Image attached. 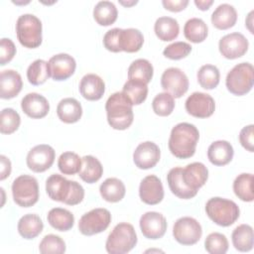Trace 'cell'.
<instances>
[{
    "mask_svg": "<svg viewBox=\"0 0 254 254\" xmlns=\"http://www.w3.org/2000/svg\"><path fill=\"white\" fill-rule=\"evenodd\" d=\"M199 139L198 129L190 123L181 122L175 125L169 138V150L178 159L193 156Z\"/></svg>",
    "mask_w": 254,
    "mask_h": 254,
    "instance_id": "1",
    "label": "cell"
},
{
    "mask_svg": "<svg viewBox=\"0 0 254 254\" xmlns=\"http://www.w3.org/2000/svg\"><path fill=\"white\" fill-rule=\"evenodd\" d=\"M46 191L51 199L67 205H76L84 197V190L80 184L58 174H53L47 179Z\"/></svg>",
    "mask_w": 254,
    "mask_h": 254,
    "instance_id": "2",
    "label": "cell"
},
{
    "mask_svg": "<svg viewBox=\"0 0 254 254\" xmlns=\"http://www.w3.org/2000/svg\"><path fill=\"white\" fill-rule=\"evenodd\" d=\"M132 107L131 100L122 91L111 94L105 103L108 124L115 130L129 128L134 119Z\"/></svg>",
    "mask_w": 254,
    "mask_h": 254,
    "instance_id": "3",
    "label": "cell"
},
{
    "mask_svg": "<svg viewBox=\"0 0 254 254\" xmlns=\"http://www.w3.org/2000/svg\"><path fill=\"white\" fill-rule=\"evenodd\" d=\"M205 212L215 224L223 227L232 225L240 214L239 207L233 200L218 196L206 201Z\"/></svg>",
    "mask_w": 254,
    "mask_h": 254,
    "instance_id": "4",
    "label": "cell"
},
{
    "mask_svg": "<svg viewBox=\"0 0 254 254\" xmlns=\"http://www.w3.org/2000/svg\"><path fill=\"white\" fill-rule=\"evenodd\" d=\"M137 244V234L132 224L121 222L115 225L109 233L105 248L110 254H125Z\"/></svg>",
    "mask_w": 254,
    "mask_h": 254,
    "instance_id": "5",
    "label": "cell"
},
{
    "mask_svg": "<svg viewBox=\"0 0 254 254\" xmlns=\"http://www.w3.org/2000/svg\"><path fill=\"white\" fill-rule=\"evenodd\" d=\"M16 34L19 43L28 49L38 48L42 44V22L33 14H23L16 22Z\"/></svg>",
    "mask_w": 254,
    "mask_h": 254,
    "instance_id": "6",
    "label": "cell"
},
{
    "mask_svg": "<svg viewBox=\"0 0 254 254\" xmlns=\"http://www.w3.org/2000/svg\"><path fill=\"white\" fill-rule=\"evenodd\" d=\"M254 68L250 63H240L234 65L226 75L225 84L232 94L241 96L253 87Z\"/></svg>",
    "mask_w": 254,
    "mask_h": 254,
    "instance_id": "7",
    "label": "cell"
},
{
    "mask_svg": "<svg viewBox=\"0 0 254 254\" xmlns=\"http://www.w3.org/2000/svg\"><path fill=\"white\" fill-rule=\"evenodd\" d=\"M12 195L14 201L22 207H30L39 199L38 181L29 175L17 177L12 184Z\"/></svg>",
    "mask_w": 254,
    "mask_h": 254,
    "instance_id": "8",
    "label": "cell"
},
{
    "mask_svg": "<svg viewBox=\"0 0 254 254\" xmlns=\"http://www.w3.org/2000/svg\"><path fill=\"white\" fill-rule=\"evenodd\" d=\"M111 222V213L106 208H93L84 213L78 222V230L81 234L91 236L107 229Z\"/></svg>",
    "mask_w": 254,
    "mask_h": 254,
    "instance_id": "9",
    "label": "cell"
},
{
    "mask_svg": "<svg viewBox=\"0 0 254 254\" xmlns=\"http://www.w3.org/2000/svg\"><path fill=\"white\" fill-rule=\"evenodd\" d=\"M202 234L199 222L190 216H184L175 222L173 235L177 242L182 245H193L200 239Z\"/></svg>",
    "mask_w": 254,
    "mask_h": 254,
    "instance_id": "10",
    "label": "cell"
},
{
    "mask_svg": "<svg viewBox=\"0 0 254 254\" xmlns=\"http://www.w3.org/2000/svg\"><path fill=\"white\" fill-rule=\"evenodd\" d=\"M161 85L165 92L175 98H180L189 89V78L181 68L169 67L162 74Z\"/></svg>",
    "mask_w": 254,
    "mask_h": 254,
    "instance_id": "11",
    "label": "cell"
},
{
    "mask_svg": "<svg viewBox=\"0 0 254 254\" xmlns=\"http://www.w3.org/2000/svg\"><path fill=\"white\" fill-rule=\"evenodd\" d=\"M56 152L48 144H40L33 147L27 155V166L35 173H43L50 169L55 162Z\"/></svg>",
    "mask_w": 254,
    "mask_h": 254,
    "instance_id": "12",
    "label": "cell"
},
{
    "mask_svg": "<svg viewBox=\"0 0 254 254\" xmlns=\"http://www.w3.org/2000/svg\"><path fill=\"white\" fill-rule=\"evenodd\" d=\"M249 42L244 35L238 32L230 33L223 36L218 43L220 54L228 60L238 59L248 51Z\"/></svg>",
    "mask_w": 254,
    "mask_h": 254,
    "instance_id": "13",
    "label": "cell"
},
{
    "mask_svg": "<svg viewBox=\"0 0 254 254\" xmlns=\"http://www.w3.org/2000/svg\"><path fill=\"white\" fill-rule=\"evenodd\" d=\"M186 110L196 118H207L215 110L214 99L207 93L193 92L186 100Z\"/></svg>",
    "mask_w": 254,
    "mask_h": 254,
    "instance_id": "14",
    "label": "cell"
},
{
    "mask_svg": "<svg viewBox=\"0 0 254 254\" xmlns=\"http://www.w3.org/2000/svg\"><path fill=\"white\" fill-rule=\"evenodd\" d=\"M140 229L142 234L152 240L162 238L167 230V220L165 216L157 211H148L140 217Z\"/></svg>",
    "mask_w": 254,
    "mask_h": 254,
    "instance_id": "15",
    "label": "cell"
},
{
    "mask_svg": "<svg viewBox=\"0 0 254 254\" xmlns=\"http://www.w3.org/2000/svg\"><path fill=\"white\" fill-rule=\"evenodd\" d=\"M75 67V60L64 53L53 56L48 62L50 76L57 81L65 80L70 77L74 73Z\"/></svg>",
    "mask_w": 254,
    "mask_h": 254,
    "instance_id": "16",
    "label": "cell"
},
{
    "mask_svg": "<svg viewBox=\"0 0 254 254\" xmlns=\"http://www.w3.org/2000/svg\"><path fill=\"white\" fill-rule=\"evenodd\" d=\"M161 157V151L157 144L151 141L140 143L133 153V161L137 168L148 170L157 165Z\"/></svg>",
    "mask_w": 254,
    "mask_h": 254,
    "instance_id": "17",
    "label": "cell"
},
{
    "mask_svg": "<svg viewBox=\"0 0 254 254\" xmlns=\"http://www.w3.org/2000/svg\"><path fill=\"white\" fill-rule=\"evenodd\" d=\"M139 195L143 202L155 205L164 198V188L161 180L155 175L145 177L139 186Z\"/></svg>",
    "mask_w": 254,
    "mask_h": 254,
    "instance_id": "18",
    "label": "cell"
},
{
    "mask_svg": "<svg viewBox=\"0 0 254 254\" xmlns=\"http://www.w3.org/2000/svg\"><path fill=\"white\" fill-rule=\"evenodd\" d=\"M21 108L27 116L33 119H41L49 113L50 103L45 96L36 92H31L23 97Z\"/></svg>",
    "mask_w": 254,
    "mask_h": 254,
    "instance_id": "19",
    "label": "cell"
},
{
    "mask_svg": "<svg viewBox=\"0 0 254 254\" xmlns=\"http://www.w3.org/2000/svg\"><path fill=\"white\" fill-rule=\"evenodd\" d=\"M182 178L187 187L198 191L208 179V170L202 163L193 162L183 169Z\"/></svg>",
    "mask_w": 254,
    "mask_h": 254,
    "instance_id": "20",
    "label": "cell"
},
{
    "mask_svg": "<svg viewBox=\"0 0 254 254\" xmlns=\"http://www.w3.org/2000/svg\"><path fill=\"white\" fill-rule=\"evenodd\" d=\"M105 91L103 79L95 73L85 74L79 82V92L87 100H99Z\"/></svg>",
    "mask_w": 254,
    "mask_h": 254,
    "instance_id": "21",
    "label": "cell"
},
{
    "mask_svg": "<svg viewBox=\"0 0 254 254\" xmlns=\"http://www.w3.org/2000/svg\"><path fill=\"white\" fill-rule=\"evenodd\" d=\"M23 86L22 77L14 69H5L0 74V97L11 99L19 94Z\"/></svg>",
    "mask_w": 254,
    "mask_h": 254,
    "instance_id": "22",
    "label": "cell"
},
{
    "mask_svg": "<svg viewBox=\"0 0 254 254\" xmlns=\"http://www.w3.org/2000/svg\"><path fill=\"white\" fill-rule=\"evenodd\" d=\"M233 147L225 140H218L211 143L207 149V158L214 166H224L233 158Z\"/></svg>",
    "mask_w": 254,
    "mask_h": 254,
    "instance_id": "23",
    "label": "cell"
},
{
    "mask_svg": "<svg viewBox=\"0 0 254 254\" xmlns=\"http://www.w3.org/2000/svg\"><path fill=\"white\" fill-rule=\"evenodd\" d=\"M183 168L175 167L171 169L167 175V182L171 191L182 199H190L196 195L197 190H191L187 187L182 178Z\"/></svg>",
    "mask_w": 254,
    "mask_h": 254,
    "instance_id": "24",
    "label": "cell"
},
{
    "mask_svg": "<svg viewBox=\"0 0 254 254\" xmlns=\"http://www.w3.org/2000/svg\"><path fill=\"white\" fill-rule=\"evenodd\" d=\"M237 12L235 8L227 3L218 5L211 14L212 25L219 30H227L235 25Z\"/></svg>",
    "mask_w": 254,
    "mask_h": 254,
    "instance_id": "25",
    "label": "cell"
},
{
    "mask_svg": "<svg viewBox=\"0 0 254 254\" xmlns=\"http://www.w3.org/2000/svg\"><path fill=\"white\" fill-rule=\"evenodd\" d=\"M57 114L61 121L71 124L77 122L82 115L81 104L72 97L62 99L57 106Z\"/></svg>",
    "mask_w": 254,
    "mask_h": 254,
    "instance_id": "26",
    "label": "cell"
},
{
    "mask_svg": "<svg viewBox=\"0 0 254 254\" xmlns=\"http://www.w3.org/2000/svg\"><path fill=\"white\" fill-rule=\"evenodd\" d=\"M144 43L143 34L135 28L120 29L119 48L122 52L136 53L140 51Z\"/></svg>",
    "mask_w": 254,
    "mask_h": 254,
    "instance_id": "27",
    "label": "cell"
},
{
    "mask_svg": "<svg viewBox=\"0 0 254 254\" xmlns=\"http://www.w3.org/2000/svg\"><path fill=\"white\" fill-rule=\"evenodd\" d=\"M18 232L25 239H33L37 237L44 228L41 217L34 213L23 215L18 221Z\"/></svg>",
    "mask_w": 254,
    "mask_h": 254,
    "instance_id": "28",
    "label": "cell"
},
{
    "mask_svg": "<svg viewBox=\"0 0 254 254\" xmlns=\"http://www.w3.org/2000/svg\"><path fill=\"white\" fill-rule=\"evenodd\" d=\"M81 160L82 165L78 173L80 179L87 184L96 183L103 174V167L100 161L91 155L84 156Z\"/></svg>",
    "mask_w": 254,
    "mask_h": 254,
    "instance_id": "29",
    "label": "cell"
},
{
    "mask_svg": "<svg viewBox=\"0 0 254 254\" xmlns=\"http://www.w3.org/2000/svg\"><path fill=\"white\" fill-rule=\"evenodd\" d=\"M154 31L159 40L169 42L175 40L179 36L180 26L175 18L164 16L156 20Z\"/></svg>",
    "mask_w": 254,
    "mask_h": 254,
    "instance_id": "30",
    "label": "cell"
},
{
    "mask_svg": "<svg viewBox=\"0 0 254 254\" xmlns=\"http://www.w3.org/2000/svg\"><path fill=\"white\" fill-rule=\"evenodd\" d=\"M99 191L104 200L108 202H118L124 197L126 189L121 180L108 178L100 185Z\"/></svg>",
    "mask_w": 254,
    "mask_h": 254,
    "instance_id": "31",
    "label": "cell"
},
{
    "mask_svg": "<svg viewBox=\"0 0 254 254\" xmlns=\"http://www.w3.org/2000/svg\"><path fill=\"white\" fill-rule=\"evenodd\" d=\"M231 240L234 248L240 252L252 250L254 245L253 228L249 224H240L232 231Z\"/></svg>",
    "mask_w": 254,
    "mask_h": 254,
    "instance_id": "32",
    "label": "cell"
},
{
    "mask_svg": "<svg viewBox=\"0 0 254 254\" xmlns=\"http://www.w3.org/2000/svg\"><path fill=\"white\" fill-rule=\"evenodd\" d=\"M47 219L50 225L59 231H67L74 224L73 214L69 210L62 207L52 208L48 212Z\"/></svg>",
    "mask_w": 254,
    "mask_h": 254,
    "instance_id": "33",
    "label": "cell"
},
{
    "mask_svg": "<svg viewBox=\"0 0 254 254\" xmlns=\"http://www.w3.org/2000/svg\"><path fill=\"white\" fill-rule=\"evenodd\" d=\"M208 34V28L205 22L200 18H190L184 26V35L191 43L203 42Z\"/></svg>",
    "mask_w": 254,
    "mask_h": 254,
    "instance_id": "34",
    "label": "cell"
},
{
    "mask_svg": "<svg viewBox=\"0 0 254 254\" xmlns=\"http://www.w3.org/2000/svg\"><path fill=\"white\" fill-rule=\"evenodd\" d=\"M118 16L114 3L110 1H99L93 9V18L100 26L112 25Z\"/></svg>",
    "mask_w": 254,
    "mask_h": 254,
    "instance_id": "35",
    "label": "cell"
},
{
    "mask_svg": "<svg viewBox=\"0 0 254 254\" xmlns=\"http://www.w3.org/2000/svg\"><path fill=\"white\" fill-rule=\"evenodd\" d=\"M154 73L152 64L146 59H138L131 63L128 67V79H136L148 84Z\"/></svg>",
    "mask_w": 254,
    "mask_h": 254,
    "instance_id": "36",
    "label": "cell"
},
{
    "mask_svg": "<svg viewBox=\"0 0 254 254\" xmlns=\"http://www.w3.org/2000/svg\"><path fill=\"white\" fill-rule=\"evenodd\" d=\"M253 175L248 173H243L238 175L233 182V190L235 195L247 202H251L254 199L253 194Z\"/></svg>",
    "mask_w": 254,
    "mask_h": 254,
    "instance_id": "37",
    "label": "cell"
},
{
    "mask_svg": "<svg viewBox=\"0 0 254 254\" xmlns=\"http://www.w3.org/2000/svg\"><path fill=\"white\" fill-rule=\"evenodd\" d=\"M122 92L131 100L133 105H139L147 98L148 86L143 81L128 79L123 85Z\"/></svg>",
    "mask_w": 254,
    "mask_h": 254,
    "instance_id": "38",
    "label": "cell"
},
{
    "mask_svg": "<svg viewBox=\"0 0 254 254\" xmlns=\"http://www.w3.org/2000/svg\"><path fill=\"white\" fill-rule=\"evenodd\" d=\"M197 81L204 89L215 88L220 79V72L217 66L213 64H204L197 71Z\"/></svg>",
    "mask_w": 254,
    "mask_h": 254,
    "instance_id": "39",
    "label": "cell"
},
{
    "mask_svg": "<svg viewBox=\"0 0 254 254\" xmlns=\"http://www.w3.org/2000/svg\"><path fill=\"white\" fill-rule=\"evenodd\" d=\"M49 77L50 72L48 68V62L44 60L39 59L34 61L27 68V78L33 85L43 84Z\"/></svg>",
    "mask_w": 254,
    "mask_h": 254,
    "instance_id": "40",
    "label": "cell"
},
{
    "mask_svg": "<svg viewBox=\"0 0 254 254\" xmlns=\"http://www.w3.org/2000/svg\"><path fill=\"white\" fill-rule=\"evenodd\" d=\"M82 160L74 152H64L58 159V167L64 175H75L79 173Z\"/></svg>",
    "mask_w": 254,
    "mask_h": 254,
    "instance_id": "41",
    "label": "cell"
},
{
    "mask_svg": "<svg viewBox=\"0 0 254 254\" xmlns=\"http://www.w3.org/2000/svg\"><path fill=\"white\" fill-rule=\"evenodd\" d=\"M204 248L210 254H224L228 250V240L224 234L212 232L206 236Z\"/></svg>",
    "mask_w": 254,
    "mask_h": 254,
    "instance_id": "42",
    "label": "cell"
},
{
    "mask_svg": "<svg viewBox=\"0 0 254 254\" xmlns=\"http://www.w3.org/2000/svg\"><path fill=\"white\" fill-rule=\"evenodd\" d=\"M1 126L0 131L2 134H12L20 126L21 117L13 108H4L0 115Z\"/></svg>",
    "mask_w": 254,
    "mask_h": 254,
    "instance_id": "43",
    "label": "cell"
},
{
    "mask_svg": "<svg viewBox=\"0 0 254 254\" xmlns=\"http://www.w3.org/2000/svg\"><path fill=\"white\" fill-rule=\"evenodd\" d=\"M152 108L159 116H169L175 108L174 97L168 92H161L153 99Z\"/></svg>",
    "mask_w": 254,
    "mask_h": 254,
    "instance_id": "44",
    "label": "cell"
},
{
    "mask_svg": "<svg viewBox=\"0 0 254 254\" xmlns=\"http://www.w3.org/2000/svg\"><path fill=\"white\" fill-rule=\"evenodd\" d=\"M39 250L42 254H62L65 252V243L58 235H46L39 245Z\"/></svg>",
    "mask_w": 254,
    "mask_h": 254,
    "instance_id": "45",
    "label": "cell"
},
{
    "mask_svg": "<svg viewBox=\"0 0 254 254\" xmlns=\"http://www.w3.org/2000/svg\"><path fill=\"white\" fill-rule=\"evenodd\" d=\"M191 52V46L186 42H175L169 46H167L163 55L170 60H182L190 55Z\"/></svg>",
    "mask_w": 254,
    "mask_h": 254,
    "instance_id": "46",
    "label": "cell"
},
{
    "mask_svg": "<svg viewBox=\"0 0 254 254\" xmlns=\"http://www.w3.org/2000/svg\"><path fill=\"white\" fill-rule=\"evenodd\" d=\"M16 54L15 44L11 39L2 38L0 42V64H8Z\"/></svg>",
    "mask_w": 254,
    "mask_h": 254,
    "instance_id": "47",
    "label": "cell"
},
{
    "mask_svg": "<svg viewBox=\"0 0 254 254\" xmlns=\"http://www.w3.org/2000/svg\"><path fill=\"white\" fill-rule=\"evenodd\" d=\"M119 34L120 28H113L107 31L103 37V45L104 48L113 53H119Z\"/></svg>",
    "mask_w": 254,
    "mask_h": 254,
    "instance_id": "48",
    "label": "cell"
},
{
    "mask_svg": "<svg viewBox=\"0 0 254 254\" xmlns=\"http://www.w3.org/2000/svg\"><path fill=\"white\" fill-rule=\"evenodd\" d=\"M253 124L243 127L239 133V142L241 146L249 152L254 151V132Z\"/></svg>",
    "mask_w": 254,
    "mask_h": 254,
    "instance_id": "49",
    "label": "cell"
},
{
    "mask_svg": "<svg viewBox=\"0 0 254 254\" xmlns=\"http://www.w3.org/2000/svg\"><path fill=\"white\" fill-rule=\"evenodd\" d=\"M163 6L165 7V9L172 11V12H180L182 10H184L188 4L189 1L188 0H178V1H170V0H163L162 1Z\"/></svg>",
    "mask_w": 254,
    "mask_h": 254,
    "instance_id": "50",
    "label": "cell"
},
{
    "mask_svg": "<svg viewBox=\"0 0 254 254\" xmlns=\"http://www.w3.org/2000/svg\"><path fill=\"white\" fill-rule=\"evenodd\" d=\"M0 165H1V167H0V180L3 181L6 178H8L11 174V162L6 156L1 155L0 156Z\"/></svg>",
    "mask_w": 254,
    "mask_h": 254,
    "instance_id": "51",
    "label": "cell"
},
{
    "mask_svg": "<svg viewBox=\"0 0 254 254\" xmlns=\"http://www.w3.org/2000/svg\"><path fill=\"white\" fill-rule=\"evenodd\" d=\"M194 4L199 10L205 11L209 9V7L213 4V1L212 0H194Z\"/></svg>",
    "mask_w": 254,
    "mask_h": 254,
    "instance_id": "52",
    "label": "cell"
},
{
    "mask_svg": "<svg viewBox=\"0 0 254 254\" xmlns=\"http://www.w3.org/2000/svg\"><path fill=\"white\" fill-rule=\"evenodd\" d=\"M253 14H254V11H251L249 14H248V17H247V19H246V21H245V25L247 26V28L249 29V31H250V33H252L253 34V29H252V23H253V21H252V19H253Z\"/></svg>",
    "mask_w": 254,
    "mask_h": 254,
    "instance_id": "53",
    "label": "cell"
},
{
    "mask_svg": "<svg viewBox=\"0 0 254 254\" xmlns=\"http://www.w3.org/2000/svg\"><path fill=\"white\" fill-rule=\"evenodd\" d=\"M119 3L123 6H126V7H130V6H133L135 4L138 3V1L136 0H132V1H119Z\"/></svg>",
    "mask_w": 254,
    "mask_h": 254,
    "instance_id": "54",
    "label": "cell"
},
{
    "mask_svg": "<svg viewBox=\"0 0 254 254\" xmlns=\"http://www.w3.org/2000/svg\"><path fill=\"white\" fill-rule=\"evenodd\" d=\"M13 3H15V4H28L29 3V1H27V2H18V1H13Z\"/></svg>",
    "mask_w": 254,
    "mask_h": 254,
    "instance_id": "55",
    "label": "cell"
}]
</instances>
